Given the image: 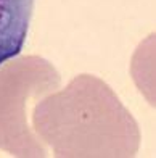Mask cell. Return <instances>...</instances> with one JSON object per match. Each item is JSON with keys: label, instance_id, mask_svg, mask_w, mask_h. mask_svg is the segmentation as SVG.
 I'll return each instance as SVG.
<instances>
[{"label": "cell", "instance_id": "cell-3", "mask_svg": "<svg viewBox=\"0 0 156 158\" xmlns=\"http://www.w3.org/2000/svg\"><path fill=\"white\" fill-rule=\"evenodd\" d=\"M32 0H0V64L23 45Z\"/></svg>", "mask_w": 156, "mask_h": 158}, {"label": "cell", "instance_id": "cell-2", "mask_svg": "<svg viewBox=\"0 0 156 158\" xmlns=\"http://www.w3.org/2000/svg\"><path fill=\"white\" fill-rule=\"evenodd\" d=\"M55 66L37 55L11 56L0 64V150L13 156H45L48 148L35 134V103L60 89Z\"/></svg>", "mask_w": 156, "mask_h": 158}, {"label": "cell", "instance_id": "cell-1", "mask_svg": "<svg viewBox=\"0 0 156 158\" xmlns=\"http://www.w3.org/2000/svg\"><path fill=\"white\" fill-rule=\"evenodd\" d=\"M31 123L55 156H134L138 124L106 82L81 74L35 103Z\"/></svg>", "mask_w": 156, "mask_h": 158}]
</instances>
